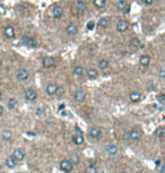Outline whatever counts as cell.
Returning <instances> with one entry per match:
<instances>
[{"mask_svg":"<svg viewBox=\"0 0 165 173\" xmlns=\"http://www.w3.org/2000/svg\"><path fill=\"white\" fill-rule=\"evenodd\" d=\"M20 42L23 43V44H25V45H26L27 48H30V49H35L37 46L36 40L33 39V37H30V36H26V35L22 36Z\"/></svg>","mask_w":165,"mask_h":173,"instance_id":"6da1fadb","label":"cell"},{"mask_svg":"<svg viewBox=\"0 0 165 173\" xmlns=\"http://www.w3.org/2000/svg\"><path fill=\"white\" fill-rule=\"evenodd\" d=\"M30 77V71L25 68H19L18 70L16 71V78L20 82H24V80H26L28 79Z\"/></svg>","mask_w":165,"mask_h":173,"instance_id":"7a4b0ae2","label":"cell"},{"mask_svg":"<svg viewBox=\"0 0 165 173\" xmlns=\"http://www.w3.org/2000/svg\"><path fill=\"white\" fill-rule=\"evenodd\" d=\"M74 10L77 11V13H79V14L85 13L86 10H87V2L84 1V0H78L77 2H75Z\"/></svg>","mask_w":165,"mask_h":173,"instance_id":"3957f363","label":"cell"},{"mask_svg":"<svg viewBox=\"0 0 165 173\" xmlns=\"http://www.w3.org/2000/svg\"><path fill=\"white\" fill-rule=\"evenodd\" d=\"M51 13H52V16L54 19H60L63 16V14H65V9L59 5H56V6H53Z\"/></svg>","mask_w":165,"mask_h":173,"instance_id":"277c9868","label":"cell"},{"mask_svg":"<svg viewBox=\"0 0 165 173\" xmlns=\"http://www.w3.org/2000/svg\"><path fill=\"white\" fill-rule=\"evenodd\" d=\"M129 27H130V23L125 19L119 20L116 23V31L119 33H125L129 29Z\"/></svg>","mask_w":165,"mask_h":173,"instance_id":"5b68a950","label":"cell"},{"mask_svg":"<svg viewBox=\"0 0 165 173\" xmlns=\"http://www.w3.org/2000/svg\"><path fill=\"white\" fill-rule=\"evenodd\" d=\"M42 65L44 68L46 69H50V68H53L54 66H56V60L53 57H50V56H46L43 58L42 60Z\"/></svg>","mask_w":165,"mask_h":173,"instance_id":"8992f818","label":"cell"},{"mask_svg":"<svg viewBox=\"0 0 165 173\" xmlns=\"http://www.w3.org/2000/svg\"><path fill=\"white\" fill-rule=\"evenodd\" d=\"M73 167H74V164L69 160H63L60 163V169L62 171H65V172H70V171L73 170Z\"/></svg>","mask_w":165,"mask_h":173,"instance_id":"52a82bcc","label":"cell"},{"mask_svg":"<svg viewBox=\"0 0 165 173\" xmlns=\"http://www.w3.org/2000/svg\"><path fill=\"white\" fill-rule=\"evenodd\" d=\"M125 137L129 138V139H131V141H137L142 137V132L138 130H131L130 132H127V134H125Z\"/></svg>","mask_w":165,"mask_h":173,"instance_id":"ba28073f","label":"cell"},{"mask_svg":"<svg viewBox=\"0 0 165 173\" xmlns=\"http://www.w3.org/2000/svg\"><path fill=\"white\" fill-rule=\"evenodd\" d=\"M74 98L77 102H84L86 100V93L82 89H77L74 92Z\"/></svg>","mask_w":165,"mask_h":173,"instance_id":"9c48e42d","label":"cell"},{"mask_svg":"<svg viewBox=\"0 0 165 173\" xmlns=\"http://www.w3.org/2000/svg\"><path fill=\"white\" fill-rule=\"evenodd\" d=\"M3 35L6 36L7 39H14L16 35V31L13 26H6L3 28Z\"/></svg>","mask_w":165,"mask_h":173,"instance_id":"30bf717a","label":"cell"},{"mask_svg":"<svg viewBox=\"0 0 165 173\" xmlns=\"http://www.w3.org/2000/svg\"><path fill=\"white\" fill-rule=\"evenodd\" d=\"M89 136L93 138V139H99L101 136H102V130L97 127H93L89 129Z\"/></svg>","mask_w":165,"mask_h":173,"instance_id":"8fae6325","label":"cell"},{"mask_svg":"<svg viewBox=\"0 0 165 173\" xmlns=\"http://www.w3.org/2000/svg\"><path fill=\"white\" fill-rule=\"evenodd\" d=\"M66 34H68L69 36H73V35H76L77 32H78V26L75 25V24H69V25H67L66 28Z\"/></svg>","mask_w":165,"mask_h":173,"instance_id":"7c38bea8","label":"cell"},{"mask_svg":"<svg viewBox=\"0 0 165 173\" xmlns=\"http://www.w3.org/2000/svg\"><path fill=\"white\" fill-rule=\"evenodd\" d=\"M25 98H26L27 101H30V102H33V101H35L36 100V97H37V94H36V92L34 91V89H26L25 91Z\"/></svg>","mask_w":165,"mask_h":173,"instance_id":"4fadbf2b","label":"cell"},{"mask_svg":"<svg viewBox=\"0 0 165 173\" xmlns=\"http://www.w3.org/2000/svg\"><path fill=\"white\" fill-rule=\"evenodd\" d=\"M57 89H58V85L54 84V83H51V84L46 86V94L49 95V96H53V95H56Z\"/></svg>","mask_w":165,"mask_h":173,"instance_id":"5bb4252c","label":"cell"},{"mask_svg":"<svg viewBox=\"0 0 165 173\" xmlns=\"http://www.w3.org/2000/svg\"><path fill=\"white\" fill-rule=\"evenodd\" d=\"M85 72H86V76H87L89 79H96L99 77V71H97V69H95V68H88Z\"/></svg>","mask_w":165,"mask_h":173,"instance_id":"9a60e30c","label":"cell"},{"mask_svg":"<svg viewBox=\"0 0 165 173\" xmlns=\"http://www.w3.org/2000/svg\"><path fill=\"white\" fill-rule=\"evenodd\" d=\"M97 67H99V70H102V71H105L108 69L110 68V62L106 60V59H102V60H99V63H97Z\"/></svg>","mask_w":165,"mask_h":173,"instance_id":"2e32d148","label":"cell"},{"mask_svg":"<svg viewBox=\"0 0 165 173\" xmlns=\"http://www.w3.org/2000/svg\"><path fill=\"white\" fill-rule=\"evenodd\" d=\"M139 63H140V66H142V67H148V66L150 65V57H149L148 54H142V56L140 57V59H139Z\"/></svg>","mask_w":165,"mask_h":173,"instance_id":"e0dca14e","label":"cell"},{"mask_svg":"<svg viewBox=\"0 0 165 173\" xmlns=\"http://www.w3.org/2000/svg\"><path fill=\"white\" fill-rule=\"evenodd\" d=\"M13 156L15 157V160L16 161H23L24 158H25V152H24L23 149H20V148L15 149Z\"/></svg>","mask_w":165,"mask_h":173,"instance_id":"ac0fdd59","label":"cell"},{"mask_svg":"<svg viewBox=\"0 0 165 173\" xmlns=\"http://www.w3.org/2000/svg\"><path fill=\"white\" fill-rule=\"evenodd\" d=\"M73 74L75 76H78V77H80V76H82L84 74H85V68H84L82 66H80V65L75 66V67L73 68Z\"/></svg>","mask_w":165,"mask_h":173,"instance_id":"d6986e66","label":"cell"},{"mask_svg":"<svg viewBox=\"0 0 165 173\" xmlns=\"http://www.w3.org/2000/svg\"><path fill=\"white\" fill-rule=\"evenodd\" d=\"M129 98H130V101H131L132 103H138V102L142 100V94L138 93V92H132V93H130V95H129Z\"/></svg>","mask_w":165,"mask_h":173,"instance_id":"ffe728a7","label":"cell"},{"mask_svg":"<svg viewBox=\"0 0 165 173\" xmlns=\"http://www.w3.org/2000/svg\"><path fill=\"white\" fill-rule=\"evenodd\" d=\"M116 8L120 11H125V10L128 9V1L127 0H119L118 3H116Z\"/></svg>","mask_w":165,"mask_h":173,"instance_id":"44dd1931","label":"cell"},{"mask_svg":"<svg viewBox=\"0 0 165 173\" xmlns=\"http://www.w3.org/2000/svg\"><path fill=\"white\" fill-rule=\"evenodd\" d=\"M110 23V19L109 17H102V18H99V22H97V26L99 28H105Z\"/></svg>","mask_w":165,"mask_h":173,"instance_id":"7402d4cb","label":"cell"},{"mask_svg":"<svg viewBox=\"0 0 165 173\" xmlns=\"http://www.w3.org/2000/svg\"><path fill=\"white\" fill-rule=\"evenodd\" d=\"M106 150H108V153H109L110 155H116V154L119 152V147L114 144H111V145H108Z\"/></svg>","mask_w":165,"mask_h":173,"instance_id":"603a6c76","label":"cell"},{"mask_svg":"<svg viewBox=\"0 0 165 173\" xmlns=\"http://www.w3.org/2000/svg\"><path fill=\"white\" fill-rule=\"evenodd\" d=\"M6 164H7V167H8L13 169V167H16L17 161L15 160V157H14V156H8L6 158Z\"/></svg>","mask_w":165,"mask_h":173,"instance_id":"cb8c5ba5","label":"cell"},{"mask_svg":"<svg viewBox=\"0 0 165 173\" xmlns=\"http://www.w3.org/2000/svg\"><path fill=\"white\" fill-rule=\"evenodd\" d=\"M93 5L97 9H102L106 5V0H93Z\"/></svg>","mask_w":165,"mask_h":173,"instance_id":"d4e9b609","label":"cell"},{"mask_svg":"<svg viewBox=\"0 0 165 173\" xmlns=\"http://www.w3.org/2000/svg\"><path fill=\"white\" fill-rule=\"evenodd\" d=\"M73 141L75 143L76 145H80L84 143V137H82V135H79V134H76L74 135L73 137Z\"/></svg>","mask_w":165,"mask_h":173,"instance_id":"484cf974","label":"cell"},{"mask_svg":"<svg viewBox=\"0 0 165 173\" xmlns=\"http://www.w3.org/2000/svg\"><path fill=\"white\" fill-rule=\"evenodd\" d=\"M130 44H131V46L136 48V49H138V48L142 46V42H140V40L138 37H132L131 41H130Z\"/></svg>","mask_w":165,"mask_h":173,"instance_id":"4316f807","label":"cell"},{"mask_svg":"<svg viewBox=\"0 0 165 173\" xmlns=\"http://www.w3.org/2000/svg\"><path fill=\"white\" fill-rule=\"evenodd\" d=\"M164 134H165L164 127H159L155 130V132H154V135H155L156 137H159V138H163V137H164Z\"/></svg>","mask_w":165,"mask_h":173,"instance_id":"83f0119b","label":"cell"},{"mask_svg":"<svg viewBox=\"0 0 165 173\" xmlns=\"http://www.w3.org/2000/svg\"><path fill=\"white\" fill-rule=\"evenodd\" d=\"M69 161L73 164H78V163H79V156H78L76 153H71V154H70Z\"/></svg>","mask_w":165,"mask_h":173,"instance_id":"f1b7e54d","label":"cell"},{"mask_svg":"<svg viewBox=\"0 0 165 173\" xmlns=\"http://www.w3.org/2000/svg\"><path fill=\"white\" fill-rule=\"evenodd\" d=\"M11 136H13V134H11V131L10 130H8V129L2 130V138L5 141H9L10 138H11Z\"/></svg>","mask_w":165,"mask_h":173,"instance_id":"f546056e","label":"cell"},{"mask_svg":"<svg viewBox=\"0 0 165 173\" xmlns=\"http://www.w3.org/2000/svg\"><path fill=\"white\" fill-rule=\"evenodd\" d=\"M16 104H17L16 98H10V100H8V103H7V105H8V108H9L10 110H13V109L16 106Z\"/></svg>","mask_w":165,"mask_h":173,"instance_id":"4dcf8cb0","label":"cell"},{"mask_svg":"<svg viewBox=\"0 0 165 173\" xmlns=\"http://www.w3.org/2000/svg\"><path fill=\"white\" fill-rule=\"evenodd\" d=\"M59 97H61L63 94H65V88L62 87V86H58V89H57V93H56Z\"/></svg>","mask_w":165,"mask_h":173,"instance_id":"1f68e13d","label":"cell"},{"mask_svg":"<svg viewBox=\"0 0 165 173\" xmlns=\"http://www.w3.org/2000/svg\"><path fill=\"white\" fill-rule=\"evenodd\" d=\"M86 173H97V170H96V167L94 165H89L86 169Z\"/></svg>","mask_w":165,"mask_h":173,"instance_id":"d6a6232c","label":"cell"},{"mask_svg":"<svg viewBox=\"0 0 165 173\" xmlns=\"http://www.w3.org/2000/svg\"><path fill=\"white\" fill-rule=\"evenodd\" d=\"M156 98H157V101H159L161 104H164V103H165V95L164 94L159 95V96H157Z\"/></svg>","mask_w":165,"mask_h":173,"instance_id":"836d02e7","label":"cell"},{"mask_svg":"<svg viewBox=\"0 0 165 173\" xmlns=\"http://www.w3.org/2000/svg\"><path fill=\"white\" fill-rule=\"evenodd\" d=\"M153 1H154V0H142V2L144 3L145 6H150L153 3Z\"/></svg>","mask_w":165,"mask_h":173,"instance_id":"e575fe53","label":"cell"},{"mask_svg":"<svg viewBox=\"0 0 165 173\" xmlns=\"http://www.w3.org/2000/svg\"><path fill=\"white\" fill-rule=\"evenodd\" d=\"M94 26H95V23H94L93 20L88 22V24H87V28H88V29H93V28H94Z\"/></svg>","mask_w":165,"mask_h":173,"instance_id":"d590c367","label":"cell"},{"mask_svg":"<svg viewBox=\"0 0 165 173\" xmlns=\"http://www.w3.org/2000/svg\"><path fill=\"white\" fill-rule=\"evenodd\" d=\"M159 77H161V78H164L165 77V70L163 68L159 70Z\"/></svg>","mask_w":165,"mask_h":173,"instance_id":"8d00e7d4","label":"cell"},{"mask_svg":"<svg viewBox=\"0 0 165 173\" xmlns=\"http://www.w3.org/2000/svg\"><path fill=\"white\" fill-rule=\"evenodd\" d=\"M76 132H77V134H79V135H82V131L80 130L79 127H76Z\"/></svg>","mask_w":165,"mask_h":173,"instance_id":"74e56055","label":"cell"},{"mask_svg":"<svg viewBox=\"0 0 165 173\" xmlns=\"http://www.w3.org/2000/svg\"><path fill=\"white\" fill-rule=\"evenodd\" d=\"M3 115V108L0 105V117H2Z\"/></svg>","mask_w":165,"mask_h":173,"instance_id":"f35d334b","label":"cell"},{"mask_svg":"<svg viewBox=\"0 0 165 173\" xmlns=\"http://www.w3.org/2000/svg\"><path fill=\"white\" fill-rule=\"evenodd\" d=\"M155 165H156V167H159V165H161V161H159V160L156 161V162H155Z\"/></svg>","mask_w":165,"mask_h":173,"instance_id":"ab89813d","label":"cell"},{"mask_svg":"<svg viewBox=\"0 0 165 173\" xmlns=\"http://www.w3.org/2000/svg\"><path fill=\"white\" fill-rule=\"evenodd\" d=\"M161 173H165V167H164V165H162V167H161Z\"/></svg>","mask_w":165,"mask_h":173,"instance_id":"60d3db41","label":"cell"},{"mask_svg":"<svg viewBox=\"0 0 165 173\" xmlns=\"http://www.w3.org/2000/svg\"><path fill=\"white\" fill-rule=\"evenodd\" d=\"M0 173H5V171H3L2 169H1V167H0Z\"/></svg>","mask_w":165,"mask_h":173,"instance_id":"b9f144b4","label":"cell"},{"mask_svg":"<svg viewBox=\"0 0 165 173\" xmlns=\"http://www.w3.org/2000/svg\"><path fill=\"white\" fill-rule=\"evenodd\" d=\"M120 173H127V172H125V171H123V172H120Z\"/></svg>","mask_w":165,"mask_h":173,"instance_id":"7bdbcfd3","label":"cell"},{"mask_svg":"<svg viewBox=\"0 0 165 173\" xmlns=\"http://www.w3.org/2000/svg\"><path fill=\"white\" fill-rule=\"evenodd\" d=\"M17 173H20V172H17Z\"/></svg>","mask_w":165,"mask_h":173,"instance_id":"ee69618b","label":"cell"},{"mask_svg":"<svg viewBox=\"0 0 165 173\" xmlns=\"http://www.w3.org/2000/svg\"><path fill=\"white\" fill-rule=\"evenodd\" d=\"M0 130H1V129H0Z\"/></svg>","mask_w":165,"mask_h":173,"instance_id":"f6af8a7d","label":"cell"}]
</instances>
